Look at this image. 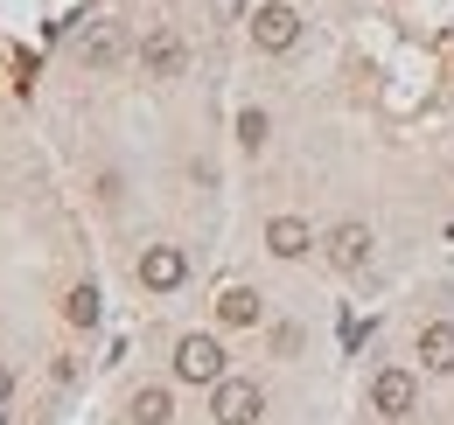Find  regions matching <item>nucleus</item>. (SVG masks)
Returning a JSON list of instances; mask_svg holds the SVG:
<instances>
[{"label": "nucleus", "instance_id": "7", "mask_svg": "<svg viewBox=\"0 0 454 425\" xmlns=\"http://www.w3.org/2000/svg\"><path fill=\"white\" fill-rule=\"evenodd\" d=\"M364 259H371V230H364V223H336V230H329V266L364 272Z\"/></svg>", "mask_w": 454, "mask_h": 425}, {"label": "nucleus", "instance_id": "1", "mask_svg": "<svg viewBox=\"0 0 454 425\" xmlns=\"http://www.w3.org/2000/svg\"><path fill=\"white\" fill-rule=\"evenodd\" d=\"M210 419H217V425H259V419H266V390L245 383V376L210 383Z\"/></svg>", "mask_w": 454, "mask_h": 425}, {"label": "nucleus", "instance_id": "10", "mask_svg": "<svg viewBox=\"0 0 454 425\" xmlns=\"http://www.w3.org/2000/svg\"><path fill=\"white\" fill-rule=\"evenodd\" d=\"M140 70H147V77H175V70H182V42H175V35H147V42H140Z\"/></svg>", "mask_w": 454, "mask_h": 425}, {"label": "nucleus", "instance_id": "16", "mask_svg": "<svg viewBox=\"0 0 454 425\" xmlns=\"http://www.w3.org/2000/svg\"><path fill=\"white\" fill-rule=\"evenodd\" d=\"M0 425H7V398H0Z\"/></svg>", "mask_w": 454, "mask_h": 425}, {"label": "nucleus", "instance_id": "3", "mask_svg": "<svg viewBox=\"0 0 454 425\" xmlns=\"http://www.w3.org/2000/svg\"><path fill=\"white\" fill-rule=\"evenodd\" d=\"M252 42H259V50H294V42H301V14H294V7H286V0H266V7H259V14H252Z\"/></svg>", "mask_w": 454, "mask_h": 425}, {"label": "nucleus", "instance_id": "11", "mask_svg": "<svg viewBox=\"0 0 454 425\" xmlns=\"http://www.w3.org/2000/svg\"><path fill=\"white\" fill-rule=\"evenodd\" d=\"M217 321H224V328H252V321H259V293H252V286L217 293Z\"/></svg>", "mask_w": 454, "mask_h": 425}, {"label": "nucleus", "instance_id": "8", "mask_svg": "<svg viewBox=\"0 0 454 425\" xmlns=\"http://www.w3.org/2000/svg\"><path fill=\"white\" fill-rule=\"evenodd\" d=\"M308 244H315V237H308L301 216H273V223H266V251H273V259H308Z\"/></svg>", "mask_w": 454, "mask_h": 425}, {"label": "nucleus", "instance_id": "12", "mask_svg": "<svg viewBox=\"0 0 454 425\" xmlns=\"http://www.w3.org/2000/svg\"><path fill=\"white\" fill-rule=\"evenodd\" d=\"M168 419H175L168 390H140V398H133V425H168Z\"/></svg>", "mask_w": 454, "mask_h": 425}, {"label": "nucleus", "instance_id": "13", "mask_svg": "<svg viewBox=\"0 0 454 425\" xmlns=\"http://www.w3.org/2000/svg\"><path fill=\"white\" fill-rule=\"evenodd\" d=\"M63 314H70V328H91V321H98V293H91V286H77V293L63 300Z\"/></svg>", "mask_w": 454, "mask_h": 425}, {"label": "nucleus", "instance_id": "14", "mask_svg": "<svg viewBox=\"0 0 454 425\" xmlns=\"http://www.w3.org/2000/svg\"><path fill=\"white\" fill-rule=\"evenodd\" d=\"M238 147H245V154L266 147V112H238Z\"/></svg>", "mask_w": 454, "mask_h": 425}, {"label": "nucleus", "instance_id": "9", "mask_svg": "<svg viewBox=\"0 0 454 425\" xmlns=\"http://www.w3.org/2000/svg\"><path fill=\"white\" fill-rule=\"evenodd\" d=\"M419 363H427L434 376H448V370H454V328H448V321H434V328L419 335Z\"/></svg>", "mask_w": 454, "mask_h": 425}, {"label": "nucleus", "instance_id": "6", "mask_svg": "<svg viewBox=\"0 0 454 425\" xmlns=\"http://www.w3.org/2000/svg\"><path fill=\"white\" fill-rule=\"evenodd\" d=\"M119 50H126V35H119V21H91V28H77V56H84L91 70H106V63H119Z\"/></svg>", "mask_w": 454, "mask_h": 425}, {"label": "nucleus", "instance_id": "2", "mask_svg": "<svg viewBox=\"0 0 454 425\" xmlns=\"http://www.w3.org/2000/svg\"><path fill=\"white\" fill-rule=\"evenodd\" d=\"M175 376L182 383H224V349L210 335H182L175 342Z\"/></svg>", "mask_w": 454, "mask_h": 425}, {"label": "nucleus", "instance_id": "15", "mask_svg": "<svg viewBox=\"0 0 454 425\" xmlns=\"http://www.w3.org/2000/svg\"><path fill=\"white\" fill-rule=\"evenodd\" d=\"M0 398H7V370H0Z\"/></svg>", "mask_w": 454, "mask_h": 425}, {"label": "nucleus", "instance_id": "4", "mask_svg": "<svg viewBox=\"0 0 454 425\" xmlns=\"http://www.w3.org/2000/svg\"><path fill=\"white\" fill-rule=\"evenodd\" d=\"M182 279H189L182 244H147V251H140V286H147V293H175Z\"/></svg>", "mask_w": 454, "mask_h": 425}, {"label": "nucleus", "instance_id": "5", "mask_svg": "<svg viewBox=\"0 0 454 425\" xmlns=\"http://www.w3.org/2000/svg\"><path fill=\"white\" fill-rule=\"evenodd\" d=\"M412 398H419V383L405 370H378V383H371V412H378V419H405Z\"/></svg>", "mask_w": 454, "mask_h": 425}]
</instances>
